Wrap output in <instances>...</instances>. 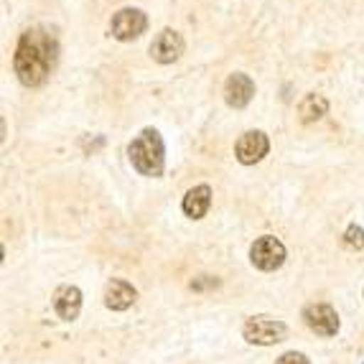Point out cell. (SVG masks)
<instances>
[{"instance_id": "6da1fadb", "label": "cell", "mask_w": 364, "mask_h": 364, "mask_svg": "<svg viewBox=\"0 0 364 364\" xmlns=\"http://www.w3.org/2000/svg\"><path fill=\"white\" fill-rule=\"evenodd\" d=\"M59 43L46 28H31L18 38L16 54H13V69L26 87H38L49 79L51 69L56 67Z\"/></svg>"}, {"instance_id": "7a4b0ae2", "label": "cell", "mask_w": 364, "mask_h": 364, "mask_svg": "<svg viewBox=\"0 0 364 364\" xmlns=\"http://www.w3.org/2000/svg\"><path fill=\"white\" fill-rule=\"evenodd\" d=\"M130 164L143 176H161L166 166V146L156 128H143L128 146Z\"/></svg>"}, {"instance_id": "3957f363", "label": "cell", "mask_w": 364, "mask_h": 364, "mask_svg": "<svg viewBox=\"0 0 364 364\" xmlns=\"http://www.w3.org/2000/svg\"><path fill=\"white\" fill-rule=\"evenodd\" d=\"M242 336L250 344L257 346H270L280 344L288 336V326L278 318H267V316H252L242 326Z\"/></svg>"}, {"instance_id": "277c9868", "label": "cell", "mask_w": 364, "mask_h": 364, "mask_svg": "<svg viewBox=\"0 0 364 364\" xmlns=\"http://www.w3.org/2000/svg\"><path fill=\"white\" fill-rule=\"evenodd\" d=\"M250 260H252V265L257 270L273 273V270H278L286 262V245L273 235L257 237L255 242H252V247H250Z\"/></svg>"}, {"instance_id": "5b68a950", "label": "cell", "mask_w": 364, "mask_h": 364, "mask_svg": "<svg viewBox=\"0 0 364 364\" xmlns=\"http://www.w3.org/2000/svg\"><path fill=\"white\" fill-rule=\"evenodd\" d=\"M148 26V16L140 8H122L109 21V33L117 41H133L138 38Z\"/></svg>"}, {"instance_id": "8992f818", "label": "cell", "mask_w": 364, "mask_h": 364, "mask_svg": "<svg viewBox=\"0 0 364 364\" xmlns=\"http://www.w3.org/2000/svg\"><path fill=\"white\" fill-rule=\"evenodd\" d=\"M306 326L318 336H336L339 331V316L328 304H311L304 309Z\"/></svg>"}, {"instance_id": "52a82bcc", "label": "cell", "mask_w": 364, "mask_h": 364, "mask_svg": "<svg viewBox=\"0 0 364 364\" xmlns=\"http://www.w3.org/2000/svg\"><path fill=\"white\" fill-rule=\"evenodd\" d=\"M267 151H270V140H267V135L260 133V130L245 133L235 146V156L242 166H252V164H257V161H262V158L267 156Z\"/></svg>"}, {"instance_id": "ba28073f", "label": "cell", "mask_w": 364, "mask_h": 364, "mask_svg": "<svg viewBox=\"0 0 364 364\" xmlns=\"http://www.w3.org/2000/svg\"><path fill=\"white\" fill-rule=\"evenodd\" d=\"M181 54H183V38L178 31L164 28L156 38H153L151 56L158 61V64H173Z\"/></svg>"}, {"instance_id": "9c48e42d", "label": "cell", "mask_w": 364, "mask_h": 364, "mask_svg": "<svg viewBox=\"0 0 364 364\" xmlns=\"http://www.w3.org/2000/svg\"><path fill=\"white\" fill-rule=\"evenodd\" d=\"M255 95V82L247 77L245 72H232L225 82V102L230 107L240 109V107H247L250 100Z\"/></svg>"}, {"instance_id": "30bf717a", "label": "cell", "mask_w": 364, "mask_h": 364, "mask_svg": "<svg viewBox=\"0 0 364 364\" xmlns=\"http://www.w3.org/2000/svg\"><path fill=\"white\" fill-rule=\"evenodd\" d=\"M54 311L64 321H74L82 311V291L77 286H59L54 291Z\"/></svg>"}, {"instance_id": "8fae6325", "label": "cell", "mask_w": 364, "mask_h": 364, "mask_svg": "<svg viewBox=\"0 0 364 364\" xmlns=\"http://www.w3.org/2000/svg\"><path fill=\"white\" fill-rule=\"evenodd\" d=\"M138 298V291L130 286L128 280H120V278H112L105 286V306L109 311H125L133 306V301Z\"/></svg>"}, {"instance_id": "7c38bea8", "label": "cell", "mask_w": 364, "mask_h": 364, "mask_svg": "<svg viewBox=\"0 0 364 364\" xmlns=\"http://www.w3.org/2000/svg\"><path fill=\"white\" fill-rule=\"evenodd\" d=\"M209 207H212V188H209L207 183H199V186L188 188L181 201L183 214L191 219H201L209 212Z\"/></svg>"}, {"instance_id": "4fadbf2b", "label": "cell", "mask_w": 364, "mask_h": 364, "mask_svg": "<svg viewBox=\"0 0 364 364\" xmlns=\"http://www.w3.org/2000/svg\"><path fill=\"white\" fill-rule=\"evenodd\" d=\"M326 109H328L326 97L311 92V95H306V97L301 100V105H298V115H301V120L304 122H316L326 115Z\"/></svg>"}, {"instance_id": "5bb4252c", "label": "cell", "mask_w": 364, "mask_h": 364, "mask_svg": "<svg viewBox=\"0 0 364 364\" xmlns=\"http://www.w3.org/2000/svg\"><path fill=\"white\" fill-rule=\"evenodd\" d=\"M344 242L352 250H362L364 247V230L359 225H349V230L344 232Z\"/></svg>"}, {"instance_id": "9a60e30c", "label": "cell", "mask_w": 364, "mask_h": 364, "mask_svg": "<svg viewBox=\"0 0 364 364\" xmlns=\"http://www.w3.org/2000/svg\"><path fill=\"white\" fill-rule=\"evenodd\" d=\"M275 364H311V362H309V357L301 352H286Z\"/></svg>"}]
</instances>
